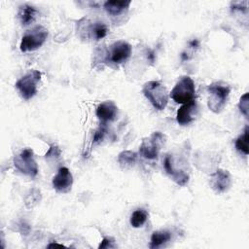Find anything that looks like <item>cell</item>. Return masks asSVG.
Here are the masks:
<instances>
[{"label":"cell","mask_w":249,"mask_h":249,"mask_svg":"<svg viewBox=\"0 0 249 249\" xmlns=\"http://www.w3.org/2000/svg\"><path fill=\"white\" fill-rule=\"evenodd\" d=\"M142 91L145 97L157 110H163L168 102V91L159 81H149L144 84Z\"/></svg>","instance_id":"cell-1"},{"label":"cell","mask_w":249,"mask_h":249,"mask_svg":"<svg viewBox=\"0 0 249 249\" xmlns=\"http://www.w3.org/2000/svg\"><path fill=\"white\" fill-rule=\"evenodd\" d=\"M207 90L209 93L208 108L214 113H220L227 103L231 91L230 87L221 82H215L207 87Z\"/></svg>","instance_id":"cell-2"},{"label":"cell","mask_w":249,"mask_h":249,"mask_svg":"<svg viewBox=\"0 0 249 249\" xmlns=\"http://www.w3.org/2000/svg\"><path fill=\"white\" fill-rule=\"evenodd\" d=\"M195 83L190 76H183L174 86L171 90V98L176 103H188L195 99L196 96Z\"/></svg>","instance_id":"cell-3"},{"label":"cell","mask_w":249,"mask_h":249,"mask_svg":"<svg viewBox=\"0 0 249 249\" xmlns=\"http://www.w3.org/2000/svg\"><path fill=\"white\" fill-rule=\"evenodd\" d=\"M47 37L48 30L42 25H37L26 31V33L22 36L19 49L23 53L35 51L45 43Z\"/></svg>","instance_id":"cell-4"},{"label":"cell","mask_w":249,"mask_h":249,"mask_svg":"<svg viewBox=\"0 0 249 249\" xmlns=\"http://www.w3.org/2000/svg\"><path fill=\"white\" fill-rule=\"evenodd\" d=\"M40 80L41 72L38 70H30L22 76L15 86L20 96L25 100H29L37 93V85Z\"/></svg>","instance_id":"cell-5"},{"label":"cell","mask_w":249,"mask_h":249,"mask_svg":"<svg viewBox=\"0 0 249 249\" xmlns=\"http://www.w3.org/2000/svg\"><path fill=\"white\" fill-rule=\"evenodd\" d=\"M165 136L160 132L155 131L149 137L142 140L139 147V154L147 160H155L158 158L161 146L164 144Z\"/></svg>","instance_id":"cell-6"},{"label":"cell","mask_w":249,"mask_h":249,"mask_svg":"<svg viewBox=\"0 0 249 249\" xmlns=\"http://www.w3.org/2000/svg\"><path fill=\"white\" fill-rule=\"evenodd\" d=\"M14 164L18 170L30 177H35L38 174V165L34 160L33 151L26 148L14 158Z\"/></svg>","instance_id":"cell-7"},{"label":"cell","mask_w":249,"mask_h":249,"mask_svg":"<svg viewBox=\"0 0 249 249\" xmlns=\"http://www.w3.org/2000/svg\"><path fill=\"white\" fill-rule=\"evenodd\" d=\"M131 54V46L127 42L118 41L115 42L111 47L107 53L106 59L119 64L125 61Z\"/></svg>","instance_id":"cell-8"},{"label":"cell","mask_w":249,"mask_h":249,"mask_svg":"<svg viewBox=\"0 0 249 249\" xmlns=\"http://www.w3.org/2000/svg\"><path fill=\"white\" fill-rule=\"evenodd\" d=\"M73 184V177L67 167H60L56 175L53 178V189L62 194H66L71 190Z\"/></svg>","instance_id":"cell-9"},{"label":"cell","mask_w":249,"mask_h":249,"mask_svg":"<svg viewBox=\"0 0 249 249\" xmlns=\"http://www.w3.org/2000/svg\"><path fill=\"white\" fill-rule=\"evenodd\" d=\"M231 175L227 170L217 169L210 176V186L216 193H224L231 187Z\"/></svg>","instance_id":"cell-10"},{"label":"cell","mask_w":249,"mask_h":249,"mask_svg":"<svg viewBox=\"0 0 249 249\" xmlns=\"http://www.w3.org/2000/svg\"><path fill=\"white\" fill-rule=\"evenodd\" d=\"M163 166L168 175H170L173 179V181L178 184L179 186H185L189 181V174L186 173L182 169H176L173 162V158L169 155H167L164 158Z\"/></svg>","instance_id":"cell-11"},{"label":"cell","mask_w":249,"mask_h":249,"mask_svg":"<svg viewBox=\"0 0 249 249\" xmlns=\"http://www.w3.org/2000/svg\"><path fill=\"white\" fill-rule=\"evenodd\" d=\"M95 114L101 123L106 124L116 119L118 114V107L113 101H105L96 107Z\"/></svg>","instance_id":"cell-12"},{"label":"cell","mask_w":249,"mask_h":249,"mask_svg":"<svg viewBox=\"0 0 249 249\" xmlns=\"http://www.w3.org/2000/svg\"><path fill=\"white\" fill-rule=\"evenodd\" d=\"M196 111V102L194 100L183 104L177 111L176 120L181 125H187L195 119V112Z\"/></svg>","instance_id":"cell-13"},{"label":"cell","mask_w":249,"mask_h":249,"mask_svg":"<svg viewBox=\"0 0 249 249\" xmlns=\"http://www.w3.org/2000/svg\"><path fill=\"white\" fill-rule=\"evenodd\" d=\"M37 17V10L28 4H23L18 7V18L21 23V25L26 26L32 23Z\"/></svg>","instance_id":"cell-14"},{"label":"cell","mask_w":249,"mask_h":249,"mask_svg":"<svg viewBox=\"0 0 249 249\" xmlns=\"http://www.w3.org/2000/svg\"><path fill=\"white\" fill-rule=\"evenodd\" d=\"M130 1H117V0H110L106 1L103 4L104 10L111 16H118L122 14L124 11H126L129 8Z\"/></svg>","instance_id":"cell-15"},{"label":"cell","mask_w":249,"mask_h":249,"mask_svg":"<svg viewBox=\"0 0 249 249\" xmlns=\"http://www.w3.org/2000/svg\"><path fill=\"white\" fill-rule=\"evenodd\" d=\"M171 238V233L168 231H157L152 233L149 247L151 249L159 248L168 242Z\"/></svg>","instance_id":"cell-16"},{"label":"cell","mask_w":249,"mask_h":249,"mask_svg":"<svg viewBox=\"0 0 249 249\" xmlns=\"http://www.w3.org/2000/svg\"><path fill=\"white\" fill-rule=\"evenodd\" d=\"M137 154L132 151H123L119 154L118 161L123 168H129L135 164Z\"/></svg>","instance_id":"cell-17"},{"label":"cell","mask_w":249,"mask_h":249,"mask_svg":"<svg viewBox=\"0 0 249 249\" xmlns=\"http://www.w3.org/2000/svg\"><path fill=\"white\" fill-rule=\"evenodd\" d=\"M148 216H149L148 212L145 209L143 208L136 209L132 212L130 216V225L133 228H140L146 223Z\"/></svg>","instance_id":"cell-18"},{"label":"cell","mask_w":249,"mask_h":249,"mask_svg":"<svg viewBox=\"0 0 249 249\" xmlns=\"http://www.w3.org/2000/svg\"><path fill=\"white\" fill-rule=\"evenodd\" d=\"M248 141H249V127H248V125H246L243 133L241 135H239L237 137V139L235 140L236 150L243 153L244 155H248V153H249Z\"/></svg>","instance_id":"cell-19"},{"label":"cell","mask_w":249,"mask_h":249,"mask_svg":"<svg viewBox=\"0 0 249 249\" xmlns=\"http://www.w3.org/2000/svg\"><path fill=\"white\" fill-rule=\"evenodd\" d=\"M90 31L92 36L96 39V40H100L102 38H104L107 33H108V28L106 26V24H104L103 22H95L91 27H90Z\"/></svg>","instance_id":"cell-20"},{"label":"cell","mask_w":249,"mask_h":249,"mask_svg":"<svg viewBox=\"0 0 249 249\" xmlns=\"http://www.w3.org/2000/svg\"><path fill=\"white\" fill-rule=\"evenodd\" d=\"M238 108L240 112L246 117H249V93L245 92L239 99Z\"/></svg>","instance_id":"cell-21"},{"label":"cell","mask_w":249,"mask_h":249,"mask_svg":"<svg viewBox=\"0 0 249 249\" xmlns=\"http://www.w3.org/2000/svg\"><path fill=\"white\" fill-rule=\"evenodd\" d=\"M107 132V125L106 124H103L101 123L99 127L97 128V130L94 132V135H93V143H99L101 142L104 137H105V134Z\"/></svg>","instance_id":"cell-22"},{"label":"cell","mask_w":249,"mask_h":249,"mask_svg":"<svg viewBox=\"0 0 249 249\" xmlns=\"http://www.w3.org/2000/svg\"><path fill=\"white\" fill-rule=\"evenodd\" d=\"M60 156V150L57 146H54V145H52L49 149V151L46 153L45 155V158L46 159H50V158H53V157H59Z\"/></svg>","instance_id":"cell-23"},{"label":"cell","mask_w":249,"mask_h":249,"mask_svg":"<svg viewBox=\"0 0 249 249\" xmlns=\"http://www.w3.org/2000/svg\"><path fill=\"white\" fill-rule=\"evenodd\" d=\"M116 245L114 244V240L110 237H103L101 243L99 244L98 248L101 249V248H115Z\"/></svg>","instance_id":"cell-24"},{"label":"cell","mask_w":249,"mask_h":249,"mask_svg":"<svg viewBox=\"0 0 249 249\" xmlns=\"http://www.w3.org/2000/svg\"><path fill=\"white\" fill-rule=\"evenodd\" d=\"M148 57H149V59H150L151 62H154V60H155V54H154V53H153L152 51H150V52L148 53Z\"/></svg>","instance_id":"cell-25"},{"label":"cell","mask_w":249,"mask_h":249,"mask_svg":"<svg viewBox=\"0 0 249 249\" xmlns=\"http://www.w3.org/2000/svg\"><path fill=\"white\" fill-rule=\"evenodd\" d=\"M190 45H191V47L195 48V47L198 46V42H197V40H193V41L190 42Z\"/></svg>","instance_id":"cell-26"},{"label":"cell","mask_w":249,"mask_h":249,"mask_svg":"<svg viewBox=\"0 0 249 249\" xmlns=\"http://www.w3.org/2000/svg\"><path fill=\"white\" fill-rule=\"evenodd\" d=\"M54 246H59V247H61V246H63L62 244H58V243H51V244H49L48 245V247L49 248H51V247H54Z\"/></svg>","instance_id":"cell-27"}]
</instances>
